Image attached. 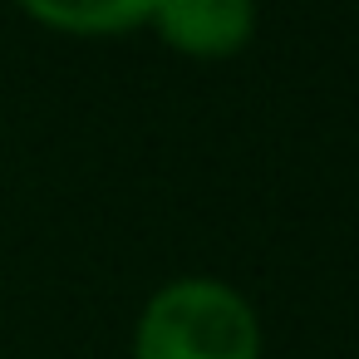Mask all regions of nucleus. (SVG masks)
Masks as SVG:
<instances>
[{
	"label": "nucleus",
	"instance_id": "nucleus-1",
	"mask_svg": "<svg viewBox=\"0 0 359 359\" xmlns=\"http://www.w3.org/2000/svg\"><path fill=\"white\" fill-rule=\"evenodd\" d=\"M133 359H261V325L236 285L182 276L143 305Z\"/></svg>",
	"mask_w": 359,
	"mask_h": 359
},
{
	"label": "nucleus",
	"instance_id": "nucleus-2",
	"mask_svg": "<svg viewBox=\"0 0 359 359\" xmlns=\"http://www.w3.org/2000/svg\"><path fill=\"white\" fill-rule=\"evenodd\" d=\"M148 25L177 55L226 60L256 35V0H153Z\"/></svg>",
	"mask_w": 359,
	"mask_h": 359
},
{
	"label": "nucleus",
	"instance_id": "nucleus-3",
	"mask_svg": "<svg viewBox=\"0 0 359 359\" xmlns=\"http://www.w3.org/2000/svg\"><path fill=\"white\" fill-rule=\"evenodd\" d=\"M20 11L60 35H123L148 25L153 0H20Z\"/></svg>",
	"mask_w": 359,
	"mask_h": 359
}]
</instances>
